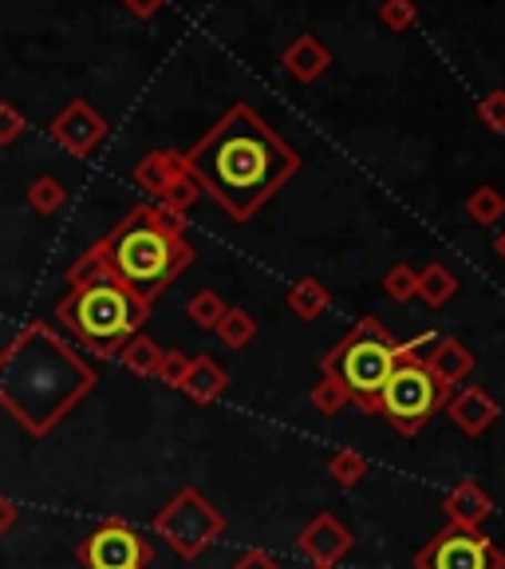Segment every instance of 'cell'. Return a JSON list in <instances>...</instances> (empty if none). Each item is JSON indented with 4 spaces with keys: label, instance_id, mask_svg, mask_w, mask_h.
Returning a JSON list of instances; mask_svg holds the SVG:
<instances>
[{
    "label": "cell",
    "instance_id": "4fadbf2b",
    "mask_svg": "<svg viewBox=\"0 0 505 569\" xmlns=\"http://www.w3.org/2000/svg\"><path fill=\"white\" fill-rule=\"evenodd\" d=\"M418 365L435 376V380H443L446 388H458V383L474 372V352L454 337H435L423 348Z\"/></svg>",
    "mask_w": 505,
    "mask_h": 569
},
{
    "label": "cell",
    "instance_id": "9c48e42d",
    "mask_svg": "<svg viewBox=\"0 0 505 569\" xmlns=\"http://www.w3.org/2000/svg\"><path fill=\"white\" fill-rule=\"evenodd\" d=\"M83 569H147L154 558V546L123 518H107L80 542Z\"/></svg>",
    "mask_w": 505,
    "mask_h": 569
},
{
    "label": "cell",
    "instance_id": "8fae6325",
    "mask_svg": "<svg viewBox=\"0 0 505 569\" xmlns=\"http://www.w3.org/2000/svg\"><path fill=\"white\" fill-rule=\"evenodd\" d=\"M48 131H52V139L60 142L68 154H75V159H88L99 142L107 139V119L99 116L88 99H71L60 116L52 119V127H48Z\"/></svg>",
    "mask_w": 505,
    "mask_h": 569
},
{
    "label": "cell",
    "instance_id": "d6a6232c",
    "mask_svg": "<svg viewBox=\"0 0 505 569\" xmlns=\"http://www.w3.org/2000/svg\"><path fill=\"white\" fill-rule=\"evenodd\" d=\"M17 515H20V507H17V502H12L9 495H4V490H0V538H4V533L12 530V522H17Z\"/></svg>",
    "mask_w": 505,
    "mask_h": 569
},
{
    "label": "cell",
    "instance_id": "f546056e",
    "mask_svg": "<svg viewBox=\"0 0 505 569\" xmlns=\"http://www.w3.org/2000/svg\"><path fill=\"white\" fill-rule=\"evenodd\" d=\"M478 119L489 131H505V91H489L478 103Z\"/></svg>",
    "mask_w": 505,
    "mask_h": 569
},
{
    "label": "cell",
    "instance_id": "7a4b0ae2",
    "mask_svg": "<svg viewBox=\"0 0 505 569\" xmlns=\"http://www.w3.org/2000/svg\"><path fill=\"white\" fill-rule=\"evenodd\" d=\"M99 372L48 320H28L0 348V411L17 419L32 439L52 436L55 427L88 400Z\"/></svg>",
    "mask_w": 505,
    "mask_h": 569
},
{
    "label": "cell",
    "instance_id": "836d02e7",
    "mask_svg": "<svg viewBox=\"0 0 505 569\" xmlns=\"http://www.w3.org/2000/svg\"><path fill=\"white\" fill-rule=\"evenodd\" d=\"M123 4H127V9H131V12H134V17H142V20H151V17H154V12H159V9H162V4H166V0H123Z\"/></svg>",
    "mask_w": 505,
    "mask_h": 569
},
{
    "label": "cell",
    "instance_id": "f1b7e54d",
    "mask_svg": "<svg viewBox=\"0 0 505 569\" xmlns=\"http://www.w3.org/2000/svg\"><path fill=\"white\" fill-rule=\"evenodd\" d=\"M415 4L411 0H383V9H380V20L383 28H391V32H407L411 24H415Z\"/></svg>",
    "mask_w": 505,
    "mask_h": 569
},
{
    "label": "cell",
    "instance_id": "8992f818",
    "mask_svg": "<svg viewBox=\"0 0 505 569\" xmlns=\"http://www.w3.org/2000/svg\"><path fill=\"white\" fill-rule=\"evenodd\" d=\"M451 391L454 388L435 380L418 360H400V365L391 368L380 400H375V416L387 419L400 436H418L426 427V419L451 400Z\"/></svg>",
    "mask_w": 505,
    "mask_h": 569
},
{
    "label": "cell",
    "instance_id": "6da1fadb",
    "mask_svg": "<svg viewBox=\"0 0 505 569\" xmlns=\"http://www.w3.org/2000/svg\"><path fill=\"white\" fill-rule=\"evenodd\" d=\"M182 159L198 187L233 222H249L301 170L296 147H289L249 103H233Z\"/></svg>",
    "mask_w": 505,
    "mask_h": 569
},
{
    "label": "cell",
    "instance_id": "cb8c5ba5",
    "mask_svg": "<svg viewBox=\"0 0 505 569\" xmlns=\"http://www.w3.org/2000/svg\"><path fill=\"white\" fill-rule=\"evenodd\" d=\"M225 309H230V305L213 293V289H202V293H194L186 301V317L194 320L198 329H213V325L225 317Z\"/></svg>",
    "mask_w": 505,
    "mask_h": 569
},
{
    "label": "cell",
    "instance_id": "4dcf8cb0",
    "mask_svg": "<svg viewBox=\"0 0 505 569\" xmlns=\"http://www.w3.org/2000/svg\"><path fill=\"white\" fill-rule=\"evenodd\" d=\"M20 134H24V116H20V107L0 103V147H12Z\"/></svg>",
    "mask_w": 505,
    "mask_h": 569
},
{
    "label": "cell",
    "instance_id": "2e32d148",
    "mask_svg": "<svg viewBox=\"0 0 505 569\" xmlns=\"http://www.w3.org/2000/svg\"><path fill=\"white\" fill-rule=\"evenodd\" d=\"M178 388L186 391L194 403H213V400H222V391L230 388V376H225V368L218 365L213 356H194Z\"/></svg>",
    "mask_w": 505,
    "mask_h": 569
},
{
    "label": "cell",
    "instance_id": "3957f363",
    "mask_svg": "<svg viewBox=\"0 0 505 569\" xmlns=\"http://www.w3.org/2000/svg\"><path fill=\"white\" fill-rule=\"evenodd\" d=\"M182 230H186L182 213L147 202L134 206L107 238H99L95 249L115 281H123L134 297L154 305L194 266V246L182 238Z\"/></svg>",
    "mask_w": 505,
    "mask_h": 569
},
{
    "label": "cell",
    "instance_id": "ba28073f",
    "mask_svg": "<svg viewBox=\"0 0 505 569\" xmlns=\"http://www.w3.org/2000/svg\"><path fill=\"white\" fill-rule=\"evenodd\" d=\"M415 569H505V553L482 530L446 526L415 553Z\"/></svg>",
    "mask_w": 505,
    "mask_h": 569
},
{
    "label": "cell",
    "instance_id": "ac0fdd59",
    "mask_svg": "<svg viewBox=\"0 0 505 569\" xmlns=\"http://www.w3.org/2000/svg\"><path fill=\"white\" fill-rule=\"evenodd\" d=\"M329 305H332L329 289H324V281H316V277H301V281L289 289V309L301 320H316Z\"/></svg>",
    "mask_w": 505,
    "mask_h": 569
},
{
    "label": "cell",
    "instance_id": "277c9868",
    "mask_svg": "<svg viewBox=\"0 0 505 569\" xmlns=\"http://www.w3.org/2000/svg\"><path fill=\"white\" fill-rule=\"evenodd\" d=\"M147 317H151V305L111 273L71 284L55 305V320L95 356H119V348L142 332Z\"/></svg>",
    "mask_w": 505,
    "mask_h": 569
},
{
    "label": "cell",
    "instance_id": "e575fe53",
    "mask_svg": "<svg viewBox=\"0 0 505 569\" xmlns=\"http://www.w3.org/2000/svg\"><path fill=\"white\" fill-rule=\"evenodd\" d=\"M494 253H497V258L505 261V230H502V233H497V238H494Z\"/></svg>",
    "mask_w": 505,
    "mask_h": 569
},
{
    "label": "cell",
    "instance_id": "4316f807",
    "mask_svg": "<svg viewBox=\"0 0 505 569\" xmlns=\"http://www.w3.org/2000/svg\"><path fill=\"white\" fill-rule=\"evenodd\" d=\"M383 289H387L391 301L407 305L411 297H415V289H418V273L411 266H391L387 277H383Z\"/></svg>",
    "mask_w": 505,
    "mask_h": 569
},
{
    "label": "cell",
    "instance_id": "7402d4cb",
    "mask_svg": "<svg viewBox=\"0 0 505 569\" xmlns=\"http://www.w3.org/2000/svg\"><path fill=\"white\" fill-rule=\"evenodd\" d=\"M213 332L222 337L225 348H245L249 340L257 337V325H253V317L245 309H225V317L213 325Z\"/></svg>",
    "mask_w": 505,
    "mask_h": 569
},
{
    "label": "cell",
    "instance_id": "83f0119b",
    "mask_svg": "<svg viewBox=\"0 0 505 569\" xmlns=\"http://www.w3.org/2000/svg\"><path fill=\"white\" fill-rule=\"evenodd\" d=\"M186 368H190V356L186 352L162 348V360H159V368H154V380H162L166 388H178V383H182V376H186Z\"/></svg>",
    "mask_w": 505,
    "mask_h": 569
},
{
    "label": "cell",
    "instance_id": "44dd1931",
    "mask_svg": "<svg viewBox=\"0 0 505 569\" xmlns=\"http://www.w3.org/2000/svg\"><path fill=\"white\" fill-rule=\"evenodd\" d=\"M63 202H68V187H63L60 178H52V174H40L28 187V206H32L36 213H60L63 210Z\"/></svg>",
    "mask_w": 505,
    "mask_h": 569
},
{
    "label": "cell",
    "instance_id": "603a6c76",
    "mask_svg": "<svg viewBox=\"0 0 505 569\" xmlns=\"http://www.w3.org/2000/svg\"><path fill=\"white\" fill-rule=\"evenodd\" d=\"M466 213H471V222L494 226V222H502V218H505V198L497 194L494 187H482V190H474V194L466 198Z\"/></svg>",
    "mask_w": 505,
    "mask_h": 569
},
{
    "label": "cell",
    "instance_id": "e0dca14e",
    "mask_svg": "<svg viewBox=\"0 0 505 569\" xmlns=\"http://www.w3.org/2000/svg\"><path fill=\"white\" fill-rule=\"evenodd\" d=\"M329 63H332L329 48L320 44L316 36H296L293 44L284 48V68H289V76L301 83L320 80V76L329 71Z\"/></svg>",
    "mask_w": 505,
    "mask_h": 569
},
{
    "label": "cell",
    "instance_id": "d6986e66",
    "mask_svg": "<svg viewBox=\"0 0 505 569\" xmlns=\"http://www.w3.org/2000/svg\"><path fill=\"white\" fill-rule=\"evenodd\" d=\"M458 293V277L451 273L446 266H438V261H431L426 269H418V289H415V297H423L426 305H443V301H451V297Z\"/></svg>",
    "mask_w": 505,
    "mask_h": 569
},
{
    "label": "cell",
    "instance_id": "d590c367",
    "mask_svg": "<svg viewBox=\"0 0 505 569\" xmlns=\"http://www.w3.org/2000/svg\"><path fill=\"white\" fill-rule=\"evenodd\" d=\"M312 569H336V566H312Z\"/></svg>",
    "mask_w": 505,
    "mask_h": 569
},
{
    "label": "cell",
    "instance_id": "ffe728a7",
    "mask_svg": "<svg viewBox=\"0 0 505 569\" xmlns=\"http://www.w3.org/2000/svg\"><path fill=\"white\" fill-rule=\"evenodd\" d=\"M119 360H123V368L127 372H134V376H154V368H159V360H162V348L154 345L151 337H131L123 348H119Z\"/></svg>",
    "mask_w": 505,
    "mask_h": 569
},
{
    "label": "cell",
    "instance_id": "5b68a950",
    "mask_svg": "<svg viewBox=\"0 0 505 569\" xmlns=\"http://www.w3.org/2000/svg\"><path fill=\"white\" fill-rule=\"evenodd\" d=\"M395 365H400V340L383 329L380 317H364L324 356V376H332L347 391V400L375 416V400Z\"/></svg>",
    "mask_w": 505,
    "mask_h": 569
},
{
    "label": "cell",
    "instance_id": "9a60e30c",
    "mask_svg": "<svg viewBox=\"0 0 505 569\" xmlns=\"http://www.w3.org/2000/svg\"><path fill=\"white\" fill-rule=\"evenodd\" d=\"M443 510H446V518H451V526H462V530H478V526L486 522L489 515H494V502H489V495L474 479H462L458 487L446 495Z\"/></svg>",
    "mask_w": 505,
    "mask_h": 569
},
{
    "label": "cell",
    "instance_id": "5bb4252c",
    "mask_svg": "<svg viewBox=\"0 0 505 569\" xmlns=\"http://www.w3.org/2000/svg\"><path fill=\"white\" fill-rule=\"evenodd\" d=\"M446 416L466 431V436H482L489 423L497 419V403L489 400L482 388H462V391H451V400L443 403Z\"/></svg>",
    "mask_w": 505,
    "mask_h": 569
},
{
    "label": "cell",
    "instance_id": "484cf974",
    "mask_svg": "<svg viewBox=\"0 0 505 569\" xmlns=\"http://www.w3.org/2000/svg\"><path fill=\"white\" fill-rule=\"evenodd\" d=\"M312 408L324 411V416H336V411L347 408V391L332 376H320L316 388H312Z\"/></svg>",
    "mask_w": 505,
    "mask_h": 569
},
{
    "label": "cell",
    "instance_id": "1f68e13d",
    "mask_svg": "<svg viewBox=\"0 0 505 569\" xmlns=\"http://www.w3.org/2000/svg\"><path fill=\"white\" fill-rule=\"evenodd\" d=\"M230 569H284L281 561L273 558V553H261V550H249V553H241L238 561H233Z\"/></svg>",
    "mask_w": 505,
    "mask_h": 569
},
{
    "label": "cell",
    "instance_id": "7c38bea8",
    "mask_svg": "<svg viewBox=\"0 0 505 569\" xmlns=\"http://www.w3.org/2000/svg\"><path fill=\"white\" fill-rule=\"evenodd\" d=\"M352 546H355L352 530H344L332 515L312 518V522L301 530V538H296V550H301L312 566H336Z\"/></svg>",
    "mask_w": 505,
    "mask_h": 569
},
{
    "label": "cell",
    "instance_id": "52a82bcc",
    "mask_svg": "<svg viewBox=\"0 0 505 569\" xmlns=\"http://www.w3.org/2000/svg\"><path fill=\"white\" fill-rule=\"evenodd\" d=\"M154 533H159L178 558L194 561L225 533V518L202 490L182 487L166 507L154 515Z\"/></svg>",
    "mask_w": 505,
    "mask_h": 569
},
{
    "label": "cell",
    "instance_id": "30bf717a",
    "mask_svg": "<svg viewBox=\"0 0 505 569\" xmlns=\"http://www.w3.org/2000/svg\"><path fill=\"white\" fill-rule=\"evenodd\" d=\"M134 182L147 194H154V206H162L170 213H186L198 202V194H202L198 178L190 174L186 159L178 151H151L134 167Z\"/></svg>",
    "mask_w": 505,
    "mask_h": 569
},
{
    "label": "cell",
    "instance_id": "d4e9b609",
    "mask_svg": "<svg viewBox=\"0 0 505 569\" xmlns=\"http://www.w3.org/2000/svg\"><path fill=\"white\" fill-rule=\"evenodd\" d=\"M367 471H372V462H367L360 451H336L329 459V475L340 482V487H355V482H364Z\"/></svg>",
    "mask_w": 505,
    "mask_h": 569
}]
</instances>
